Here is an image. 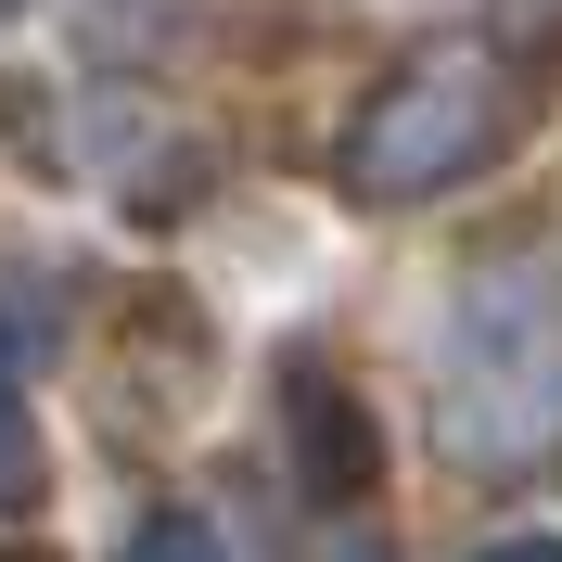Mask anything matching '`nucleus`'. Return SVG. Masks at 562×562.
Instances as JSON below:
<instances>
[{"mask_svg":"<svg viewBox=\"0 0 562 562\" xmlns=\"http://www.w3.org/2000/svg\"><path fill=\"white\" fill-rule=\"evenodd\" d=\"M562 422V294L525 269H473L448 307V435L473 460H525Z\"/></svg>","mask_w":562,"mask_h":562,"instance_id":"nucleus-1","label":"nucleus"},{"mask_svg":"<svg viewBox=\"0 0 562 562\" xmlns=\"http://www.w3.org/2000/svg\"><path fill=\"white\" fill-rule=\"evenodd\" d=\"M498 128H512V90H498V65H486V52H435V65H409L384 103L358 115L346 179L371 192V205H409V192H448V179L473 167Z\"/></svg>","mask_w":562,"mask_h":562,"instance_id":"nucleus-2","label":"nucleus"},{"mask_svg":"<svg viewBox=\"0 0 562 562\" xmlns=\"http://www.w3.org/2000/svg\"><path fill=\"white\" fill-rule=\"evenodd\" d=\"M128 562H217V537L192 525V512H167V525H140V550Z\"/></svg>","mask_w":562,"mask_h":562,"instance_id":"nucleus-3","label":"nucleus"},{"mask_svg":"<svg viewBox=\"0 0 562 562\" xmlns=\"http://www.w3.org/2000/svg\"><path fill=\"white\" fill-rule=\"evenodd\" d=\"M26 486V422H13V396H0V498Z\"/></svg>","mask_w":562,"mask_h":562,"instance_id":"nucleus-4","label":"nucleus"},{"mask_svg":"<svg viewBox=\"0 0 562 562\" xmlns=\"http://www.w3.org/2000/svg\"><path fill=\"white\" fill-rule=\"evenodd\" d=\"M486 562H562V550H550V537H512V550H486Z\"/></svg>","mask_w":562,"mask_h":562,"instance_id":"nucleus-5","label":"nucleus"}]
</instances>
